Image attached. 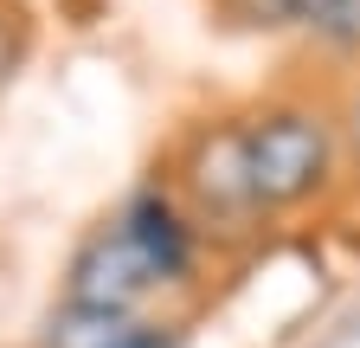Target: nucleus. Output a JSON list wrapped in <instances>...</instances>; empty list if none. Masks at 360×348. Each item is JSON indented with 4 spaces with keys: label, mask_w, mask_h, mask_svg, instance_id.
<instances>
[{
    "label": "nucleus",
    "mask_w": 360,
    "mask_h": 348,
    "mask_svg": "<svg viewBox=\"0 0 360 348\" xmlns=\"http://www.w3.org/2000/svg\"><path fill=\"white\" fill-rule=\"evenodd\" d=\"M245 155H251L257 206H296L328 174V129L302 110H277L245 129Z\"/></svg>",
    "instance_id": "1"
},
{
    "label": "nucleus",
    "mask_w": 360,
    "mask_h": 348,
    "mask_svg": "<svg viewBox=\"0 0 360 348\" xmlns=\"http://www.w3.org/2000/svg\"><path fill=\"white\" fill-rule=\"evenodd\" d=\"M155 278H161V271L148 265V251L116 226V232H97V239H90V245L71 258V284H65V297L77 303V310H110V316H122Z\"/></svg>",
    "instance_id": "2"
},
{
    "label": "nucleus",
    "mask_w": 360,
    "mask_h": 348,
    "mask_svg": "<svg viewBox=\"0 0 360 348\" xmlns=\"http://www.w3.org/2000/svg\"><path fill=\"white\" fill-rule=\"evenodd\" d=\"M193 187L212 213H245L257 206V187H251V155H245V129H219L193 149Z\"/></svg>",
    "instance_id": "3"
},
{
    "label": "nucleus",
    "mask_w": 360,
    "mask_h": 348,
    "mask_svg": "<svg viewBox=\"0 0 360 348\" xmlns=\"http://www.w3.org/2000/svg\"><path fill=\"white\" fill-rule=\"evenodd\" d=\"M122 232L148 251V265L161 278H180V271H187V226H180V213L161 194H142V200H135L129 220H122Z\"/></svg>",
    "instance_id": "4"
},
{
    "label": "nucleus",
    "mask_w": 360,
    "mask_h": 348,
    "mask_svg": "<svg viewBox=\"0 0 360 348\" xmlns=\"http://www.w3.org/2000/svg\"><path fill=\"white\" fill-rule=\"evenodd\" d=\"M283 20L328 32L335 46H360V0H283Z\"/></svg>",
    "instance_id": "5"
},
{
    "label": "nucleus",
    "mask_w": 360,
    "mask_h": 348,
    "mask_svg": "<svg viewBox=\"0 0 360 348\" xmlns=\"http://www.w3.org/2000/svg\"><path fill=\"white\" fill-rule=\"evenodd\" d=\"M122 316H110V310H77V303H71V310L52 323V348H116L122 342Z\"/></svg>",
    "instance_id": "6"
},
{
    "label": "nucleus",
    "mask_w": 360,
    "mask_h": 348,
    "mask_svg": "<svg viewBox=\"0 0 360 348\" xmlns=\"http://www.w3.org/2000/svg\"><path fill=\"white\" fill-rule=\"evenodd\" d=\"M116 348H174V335H161V329H122Z\"/></svg>",
    "instance_id": "7"
},
{
    "label": "nucleus",
    "mask_w": 360,
    "mask_h": 348,
    "mask_svg": "<svg viewBox=\"0 0 360 348\" xmlns=\"http://www.w3.org/2000/svg\"><path fill=\"white\" fill-rule=\"evenodd\" d=\"M347 142H354V161H360V97H354V110H347Z\"/></svg>",
    "instance_id": "8"
},
{
    "label": "nucleus",
    "mask_w": 360,
    "mask_h": 348,
    "mask_svg": "<svg viewBox=\"0 0 360 348\" xmlns=\"http://www.w3.org/2000/svg\"><path fill=\"white\" fill-rule=\"evenodd\" d=\"M7 65H13V39H7V26H0V77H7Z\"/></svg>",
    "instance_id": "9"
}]
</instances>
